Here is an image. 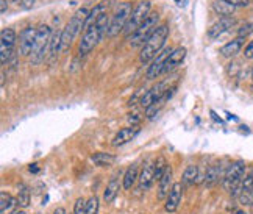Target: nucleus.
<instances>
[{
  "instance_id": "obj_1",
  "label": "nucleus",
  "mask_w": 253,
  "mask_h": 214,
  "mask_svg": "<svg viewBox=\"0 0 253 214\" xmlns=\"http://www.w3.org/2000/svg\"><path fill=\"white\" fill-rule=\"evenodd\" d=\"M108 28H110L108 13H103L92 25H89L84 30L79 45V55L86 56L87 53H91L97 47V44L102 41V38L105 35H108Z\"/></svg>"
},
{
  "instance_id": "obj_2",
  "label": "nucleus",
  "mask_w": 253,
  "mask_h": 214,
  "mask_svg": "<svg viewBox=\"0 0 253 214\" xmlns=\"http://www.w3.org/2000/svg\"><path fill=\"white\" fill-rule=\"evenodd\" d=\"M87 16H89V9L83 6L80 9H77L75 14L71 17V21L66 24V27L63 28V33H61V53L69 52V48L72 47L75 38L79 36V33L84 28Z\"/></svg>"
},
{
  "instance_id": "obj_3",
  "label": "nucleus",
  "mask_w": 253,
  "mask_h": 214,
  "mask_svg": "<svg viewBox=\"0 0 253 214\" xmlns=\"http://www.w3.org/2000/svg\"><path fill=\"white\" fill-rule=\"evenodd\" d=\"M168 36H169V25L168 24L160 25L157 30H155V33L149 38V41L141 47L139 61L142 64H147L155 56L160 55L164 50V44L168 41Z\"/></svg>"
},
{
  "instance_id": "obj_4",
  "label": "nucleus",
  "mask_w": 253,
  "mask_h": 214,
  "mask_svg": "<svg viewBox=\"0 0 253 214\" xmlns=\"http://www.w3.org/2000/svg\"><path fill=\"white\" fill-rule=\"evenodd\" d=\"M53 30L48 25L42 24L38 27L36 30V40H35V47L32 52V64H40L45 60L48 55V48H50V41H52Z\"/></svg>"
},
{
  "instance_id": "obj_5",
  "label": "nucleus",
  "mask_w": 253,
  "mask_h": 214,
  "mask_svg": "<svg viewBox=\"0 0 253 214\" xmlns=\"http://www.w3.org/2000/svg\"><path fill=\"white\" fill-rule=\"evenodd\" d=\"M158 22H160V13L158 11H152L149 14V17L144 21V24L130 36V45L133 48L142 47L145 43L149 41V38L155 33V30L160 27Z\"/></svg>"
},
{
  "instance_id": "obj_6",
  "label": "nucleus",
  "mask_w": 253,
  "mask_h": 214,
  "mask_svg": "<svg viewBox=\"0 0 253 214\" xmlns=\"http://www.w3.org/2000/svg\"><path fill=\"white\" fill-rule=\"evenodd\" d=\"M150 13H152V2H149V0H141V2L136 3L133 11H131V16L128 19V22H126V25L124 28L122 35L130 38L144 24V21L149 17Z\"/></svg>"
},
{
  "instance_id": "obj_7",
  "label": "nucleus",
  "mask_w": 253,
  "mask_h": 214,
  "mask_svg": "<svg viewBox=\"0 0 253 214\" xmlns=\"http://www.w3.org/2000/svg\"><path fill=\"white\" fill-rule=\"evenodd\" d=\"M133 3L131 2H122L118 8H116V11L113 14V19L110 22V28H108V36L110 38H114L118 36L119 33L124 32V28L128 22V19L131 16V11H133Z\"/></svg>"
},
{
  "instance_id": "obj_8",
  "label": "nucleus",
  "mask_w": 253,
  "mask_h": 214,
  "mask_svg": "<svg viewBox=\"0 0 253 214\" xmlns=\"http://www.w3.org/2000/svg\"><path fill=\"white\" fill-rule=\"evenodd\" d=\"M246 173V163L244 161H235L225 169V175H223L222 186L227 191H235L241 188V183L244 180Z\"/></svg>"
},
{
  "instance_id": "obj_9",
  "label": "nucleus",
  "mask_w": 253,
  "mask_h": 214,
  "mask_svg": "<svg viewBox=\"0 0 253 214\" xmlns=\"http://www.w3.org/2000/svg\"><path fill=\"white\" fill-rule=\"evenodd\" d=\"M16 40V32L13 28H3L2 35H0V61L2 64H6L11 58Z\"/></svg>"
},
{
  "instance_id": "obj_10",
  "label": "nucleus",
  "mask_w": 253,
  "mask_h": 214,
  "mask_svg": "<svg viewBox=\"0 0 253 214\" xmlns=\"http://www.w3.org/2000/svg\"><path fill=\"white\" fill-rule=\"evenodd\" d=\"M36 30L35 27H27L21 32L19 36V55L21 56H30L35 47V40H36Z\"/></svg>"
},
{
  "instance_id": "obj_11",
  "label": "nucleus",
  "mask_w": 253,
  "mask_h": 214,
  "mask_svg": "<svg viewBox=\"0 0 253 214\" xmlns=\"http://www.w3.org/2000/svg\"><path fill=\"white\" fill-rule=\"evenodd\" d=\"M169 89H170V87H168V82H161L158 85H155L153 87H150V89L141 97V102H139L141 106H142V108H149L150 105H153L157 100H160L161 97L166 95Z\"/></svg>"
},
{
  "instance_id": "obj_12",
  "label": "nucleus",
  "mask_w": 253,
  "mask_h": 214,
  "mask_svg": "<svg viewBox=\"0 0 253 214\" xmlns=\"http://www.w3.org/2000/svg\"><path fill=\"white\" fill-rule=\"evenodd\" d=\"M173 48L168 47V48H164V50L157 55L153 58V61L152 64L149 66V69H147V80H155V79H158L160 75H163V71H164V64H166V60L169 58V55L172 53Z\"/></svg>"
},
{
  "instance_id": "obj_13",
  "label": "nucleus",
  "mask_w": 253,
  "mask_h": 214,
  "mask_svg": "<svg viewBox=\"0 0 253 214\" xmlns=\"http://www.w3.org/2000/svg\"><path fill=\"white\" fill-rule=\"evenodd\" d=\"M181 197H183V184L180 181V183H175L173 184L172 191L169 192L166 202H164V210H166V213L173 214L175 211H177L178 207H180Z\"/></svg>"
},
{
  "instance_id": "obj_14",
  "label": "nucleus",
  "mask_w": 253,
  "mask_h": 214,
  "mask_svg": "<svg viewBox=\"0 0 253 214\" xmlns=\"http://www.w3.org/2000/svg\"><path fill=\"white\" fill-rule=\"evenodd\" d=\"M173 171L172 168L169 166L166 169V172H164V175L161 177V180L158 181V192H157V197L158 200H164L166 202L168 196H169V192L172 191L173 188Z\"/></svg>"
},
{
  "instance_id": "obj_15",
  "label": "nucleus",
  "mask_w": 253,
  "mask_h": 214,
  "mask_svg": "<svg viewBox=\"0 0 253 214\" xmlns=\"http://www.w3.org/2000/svg\"><path fill=\"white\" fill-rule=\"evenodd\" d=\"M236 24L235 17H220L217 22H214L210 30H208V38L210 40H216V38L222 36L223 33H227L230 28Z\"/></svg>"
},
{
  "instance_id": "obj_16",
  "label": "nucleus",
  "mask_w": 253,
  "mask_h": 214,
  "mask_svg": "<svg viewBox=\"0 0 253 214\" xmlns=\"http://www.w3.org/2000/svg\"><path fill=\"white\" fill-rule=\"evenodd\" d=\"M121 177H122V171H116L111 175L108 184H106V189L103 192V200L106 203H111L116 197H118L119 189H121Z\"/></svg>"
},
{
  "instance_id": "obj_17",
  "label": "nucleus",
  "mask_w": 253,
  "mask_h": 214,
  "mask_svg": "<svg viewBox=\"0 0 253 214\" xmlns=\"http://www.w3.org/2000/svg\"><path fill=\"white\" fill-rule=\"evenodd\" d=\"M139 133V127L138 125H131V127H124L121 128L116 136L113 138L111 144L113 147H121V145H125L126 142H130L133 138H136V134Z\"/></svg>"
},
{
  "instance_id": "obj_18",
  "label": "nucleus",
  "mask_w": 253,
  "mask_h": 214,
  "mask_svg": "<svg viewBox=\"0 0 253 214\" xmlns=\"http://www.w3.org/2000/svg\"><path fill=\"white\" fill-rule=\"evenodd\" d=\"M186 53L188 50L184 47H177L173 48L172 53L169 55V58L166 60V64H164V71L163 74H169L172 72L173 69H177V67L184 61V58H186Z\"/></svg>"
},
{
  "instance_id": "obj_19",
  "label": "nucleus",
  "mask_w": 253,
  "mask_h": 214,
  "mask_svg": "<svg viewBox=\"0 0 253 214\" xmlns=\"http://www.w3.org/2000/svg\"><path fill=\"white\" fill-rule=\"evenodd\" d=\"M223 175H225V171H222V166L220 163H216V164H211V166L207 169V173H205V178H203V184L208 188L214 186L217 181L223 180Z\"/></svg>"
},
{
  "instance_id": "obj_20",
  "label": "nucleus",
  "mask_w": 253,
  "mask_h": 214,
  "mask_svg": "<svg viewBox=\"0 0 253 214\" xmlns=\"http://www.w3.org/2000/svg\"><path fill=\"white\" fill-rule=\"evenodd\" d=\"M153 181H155V164L149 163V164H145L141 171V173H139V180H138L139 189L147 191L152 186Z\"/></svg>"
},
{
  "instance_id": "obj_21",
  "label": "nucleus",
  "mask_w": 253,
  "mask_h": 214,
  "mask_svg": "<svg viewBox=\"0 0 253 214\" xmlns=\"http://www.w3.org/2000/svg\"><path fill=\"white\" fill-rule=\"evenodd\" d=\"M244 38H236V40H233V41H230V43H227L225 45H222L220 47V55L222 56H225V58H233L235 55H238L239 52H241V48H242V45H244Z\"/></svg>"
},
{
  "instance_id": "obj_22",
  "label": "nucleus",
  "mask_w": 253,
  "mask_h": 214,
  "mask_svg": "<svg viewBox=\"0 0 253 214\" xmlns=\"http://www.w3.org/2000/svg\"><path fill=\"white\" fill-rule=\"evenodd\" d=\"M139 180V171H138V164H131V166H128V169H126L124 172V177H122V188L124 189H131L136 181Z\"/></svg>"
},
{
  "instance_id": "obj_23",
  "label": "nucleus",
  "mask_w": 253,
  "mask_h": 214,
  "mask_svg": "<svg viewBox=\"0 0 253 214\" xmlns=\"http://www.w3.org/2000/svg\"><path fill=\"white\" fill-rule=\"evenodd\" d=\"M199 178H200L199 168L196 166V164H189L181 175V184L183 186H191V184H194V183H199Z\"/></svg>"
},
{
  "instance_id": "obj_24",
  "label": "nucleus",
  "mask_w": 253,
  "mask_h": 214,
  "mask_svg": "<svg viewBox=\"0 0 253 214\" xmlns=\"http://www.w3.org/2000/svg\"><path fill=\"white\" fill-rule=\"evenodd\" d=\"M17 205V199H14L13 196H9L6 192H2L0 194V214H11V213H16Z\"/></svg>"
},
{
  "instance_id": "obj_25",
  "label": "nucleus",
  "mask_w": 253,
  "mask_h": 214,
  "mask_svg": "<svg viewBox=\"0 0 253 214\" xmlns=\"http://www.w3.org/2000/svg\"><path fill=\"white\" fill-rule=\"evenodd\" d=\"M173 91H175V87H173V89H172V91L169 89L166 95H164V97H161V99H160V100H157V102H155L153 105H150V106H149V108H145V118H149V119H152V118H153V116H155V114H158V113L161 111V108H163V106H164V105H166V102H168V100L170 99V97H172Z\"/></svg>"
},
{
  "instance_id": "obj_26",
  "label": "nucleus",
  "mask_w": 253,
  "mask_h": 214,
  "mask_svg": "<svg viewBox=\"0 0 253 214\" xmlns=\"http://www.w3.org/2000/svg\"><path fill=\"white\" fill-rule=\"evenodd\" d=\"M212 9H214V13L219 14L220 17H233V13H235V6L223 2V0H214Z\"/></svg>"
},
{
  "instance_id": "obj_27",
  "label": "nucleus",
  "mask_w": 253,
  "mask_h": 214,
  "mask_svg": "<svg viewBox=\"0 0 253 214\" xmlns=\"http://www.w3.org/2000/svg\"><path fill=\"white\" fill-rule=\"evenodd\" d=\"M91 161L95 164V166H110L116 161V155L113 153H106V152H97L94 155H91Z\"/></svg>"
},
{
  "instance_id": "obj_28",
  "label": "nucleus",
  "mask_w": 253,
  "mask_h": 214,
  "mask_svg": "<svg viewBox=\"0 0 253 214\" xmlns=\"http://www.w3.org/2000/svg\"><path fill=\"white\" fill-rule=\"evenodd\" d=\"M17 205L21 208H27L28 205H30L32 202V194H30V189H28L25 184H21L17 189Z\"/></svg>"
},
{
  "instance_id": "obj_29",
  "label": "nucleus",
  "mask_w": 253,
  "mask_h": 214,
  "mask_svg": "<svg viewBox=\"0 0 253 214\" xmlns=\"http://www.w3.org/2000/svg\"><path fill=\"white\" fill-rule=\"evenodd\" d=\"M61 33L63 32H53L52 41H50V48H48V60L56 58L58 52H61Z\"/></svg>"
},
{
  "instance_id": "obj_30",
  "label": "nucleus",
  "mask_w": 253,
  "mask_h": 214,
  "mask_svg": "<svg viewBox=\"0 0 253 214\" xmlns=\"http://www.w3.org/2000/svg\"><path fill=\"white\" fill-rule=\"evenodd\" d=\"M153 164H155V181H160L161 177L164 175V172H166V169H168L169 166H168L166 160H164L163 157H160Z\"/></svg>"
},
{
  "instance_id": "obj_31",
  "label": "nucleus",
  "mask_w": 253,
  "mask_h": 214,
  "mask_svg": "<svg viewBox=\"0 0 253 214\" xmlns=\"http://www.w3.org/2000/svg\"><path fill=\"white\" fill-rule=\"evenodd\" d=\"M238 200L244 207H253V188L252 189H241Z\"/></svg>"
},
{
  "instance_id": "obj_32",
  "label": "nucleus",
  "mask_w": 253,
  "mask_h": 214,
  "mask_svg": "<svg viewBox=\"0 0 253 214\" xmlns=\"http://www.w3.org/2000/svg\"><path fill=\"white\" fill-rule=\"evenodd\" d=\"M97 213H99V199L92 196L86 202V214H97Z\"/></svg>"
},
{
  "instance_id": "obj_33",
  "label": "nucleus",
  "mask_w": 253,
  "mask_h": 214,
  "mask_svg": "<svg viewBox=\"0 0 253 214\" xmlns=\"http://www.w3.org/2000/svg\"><path fill=\"white\" fill-rule=\"evenodd\" d=\"M252 33H253V22H246L242 27H239V30H238V36L244 38V40Z\"/></svg>"
},
{
  "instance_id": "obj_34",
  "label": "nucleus",
  "mask_w": 253,
  "mask_h": 214,
  "mask_svg": "<svg viewBox=\"0 0 253 214\" xmlns=\"http://www.w3.org/2000/svg\"><path fill=\"white\" fill-rule=\"evenodd\" d=\"M86 202L83 197H79L75 200V205H74V214H86Z\"/></svg>"
},
{
  "instance_id": "obj_35",
  "label": "nucleus",
  "mask_w": 253,
  "mask_h": 214,
  "mask_svg": "<svg viewBox=\"0 0 253 214\" xmlns=\"http://www.w3.org/2000/svg\"><path fill=\"white\" fill-rule=\"evenodd\" d=\"M239 69H241L239 63H238V61H233V63H230V64H228L227 72H228V75H230V77H236V75L239 74Z\"/></svg>"
},
{
  "instance_id": "obj_36",
  "label": "nucleus",
  "mask_w": 253,
  "mask_h": 214,
  "mask_svg": "<svg viewBox=\"0 0 253 214\" xmlns=\"http://www.w3.org/2000/svg\"><path fill=\"white\" fill-rule=\"evenodd\" d=\"M223 2L233 5L235 8H242V6H247L250 3V0H223Z\"/></svg>"
},
{
  "instance_id": "obj_37",
  "label": "nucleus",
  "mask_w": 253,
  "mask_h": 214,
  "mask_svg": "<svg viewBox=\"0 0 253 214\" xmlns=\"http://www.w3.org/2000/svg\"><path fill=\"white\" fill-rule=\"evenodd\" d=\"M244 56L247 58V60H253V40L246 45V48H244Z\"/></svg>"
},
{
  "instance_id": "obj_38",
  "label": "nucleus",
  "mask_w": 253,
  "mask_h": 214,
  "mask_svg": "<svg viewBox=\"0 0 253 214\" xmlns=\"http://www.w3.org/2000/svg\"><path fill=\"white\" fill-rule=\"evenodd\" d=\"M126 119H128V122L133 124V125H138V124L141 122V118L138 116V113H130V114H128V118H126Z\"/></svg>"
},
{
  "instance_id": "obj_39",
  "label": "nucleus",
  "mask_w": 253,
  "mask_h": 214,
  "mask_svg": "<svg viewBox=\"0 0 253 214\" xmlns=\"http://www.w3.org/2000/svg\"><path fill=\"white\" fill-rule=\"evenodd\" d=\"M17 2H19V5H21L22 8H25V9L32 8L35 5V0H17Z\"/></svg>"
},
{
  "instance_id": "obj_40",
  "label": "nucleus",
  "mask_w": 253,
  "mask_h": 214,
  "mask_svg": "<svg viewBox=\"0 0 253 214\" xmlns=\"http://www.w3.org/2000/svg\"><path fill=\"white\" fill-rule=\"evenodd\" d=\"M8 9V0H0V13H5Z\"/></svg>"
},
{
  "instance_id": "obj_41",
  "label": "nucleus",
  "mask_w": 253,
  "mask_h": 214,
  "mask_svg": "<svg viewBox=\"0 0 253 214\" xmlns=\"http://www.w3.org/2000/svg\"><path fill=\"white\" fill-rule=\"evenodd\" d=\"M53 214H66V211H64V208H55V211H53Z\"/></svg>"
},
{
  "instance_id": "obj_42",
  "label": "nucleus",
  "mask_w": 253,
  "mask_h": 214,
  "mask_svg": "<svg viewBox=\"0 0 253 214\" xmlns=\"http://www.w3.org/2000/svg\"><path fill=\"white\" fill-rule=\"evenodd\" d=\"M231 214H247V213H246L244 210H239V208H238V210H233Z\"/></svg>"
},
{
  "instance_id": "obj_43",
  "label": "nucleus",
  "mask_w": 253,
  "mask_h": 214,
  "mask_svg": "<svg viewBox=\"0 0 253 214\" xmlns=\"http://www.w3.org/2000/svg\"><path fill=\"white\" fill-rule=\"evenodd\" d=\"M38 171H40L38 166H30V172H38Z\"/></svg>"
},
{
  "instance_id": "obj_44",
  "label": "nucleus",
  "mask_w": 253,
  "mask_h": 214,
  "mask_svg": "<svg viewBox=\"0 0 253 214\" xmlns=\"http://www.w3.org/2000/svg\"><path fill=\"white\" fill-rule=\"evenodd\" d=\"M178 5H186V0H175Z\"/></svg>"
},
{
  "instance_id": "obj_45",
  "label": "nucleus",
  "mask_w": 253,
  "mask_h": 214,
  "mask_svg": "<svg viewBox=\"0 0 253 214\" xmlns=\"http://www.w3.org/2000/svg\"><path fill=\"white\" fill-rule=\"evenodd\" d=\"M13 214H27L24 210H19V211H16V213H13Z\"/></svg>"
},
{
  "instance_id": "obj_46",
  "label": "nucleus",
  "mask_w": 253,
  "mask_h": 214,
  "mask_svg": "<svg viewBox=\"0 0 253 214\" xmlns=\"http://www.w3.org/2000/svg\"><path fill=\"white\" fill-rule=\"evenodd\" d=\"M252 80H253V69H252Z\"/></svg>"
},
{
  "instance_id": "obj_47",
  "label": "nucleus",
  "mask_w": 253,
  "mask_h": 214,
  "mask_svg": "<svg viewBox=\"0 0 253 214\" xmlns=\"http://www.w3.org/2000/svg\"><path fill=\"white\" fill-rule=\"evenodd\" d=\"M8 2H14V0H8Z\"/></svg>"
},
{
  "instance_id": "obj_48",
  "label": "nucleus",
  "mask_w": 253,
  "mask_h": 214,
  "mask_svg": "<svg viewBox=\"0 0 253 214\" xmlns=\"http://www.w3.org/2000/svg\"><path fill=\"white\" fill-rule=\"evenodd\" d=\"M252 175H253V171H252Z\"/></svg>"
}]
</instances>
